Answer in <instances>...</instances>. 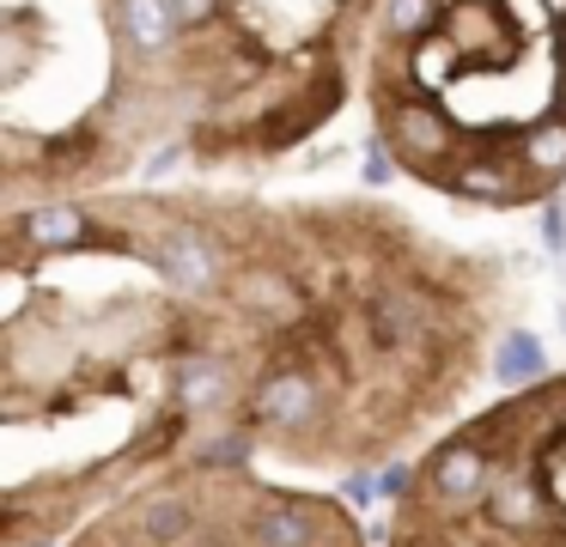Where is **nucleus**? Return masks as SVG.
Returning a JSON list of instances; mask_svg holds the SVG:
<instances>
[{
  "label": "nucleus",
  "mask_w": 566,
  "mask_h": 547,
  "mask_svg": "<svg viewBox=\"0 0 566 547\" xmlns=\"http://www.w3.org/2000/svg\"><path fill=\"white\" fill-rule=\"evenodd\" d=\"M517 311L524 255L378 194L196 177L0 213V547H67L177 469H390Z\"/></svg>",
  "instance_id": "obj_1"
},
{
  "label": "nucleus",
  "mask_w": 566,
  "mask_h": 547,
  "mask_svg": "<svg viewBox=\"0 0 566 547\" xmlns=\"http://www.w3.org/2000/svg\"><path fill=\"white\" fill-rule=\"evenodd\" d=\"M189 122L171 0H0V213L128 189Z\"/></svg>",
  "instance_id": "obj_3"
},
{
  "label": "nucleus",
  "mask_w": 566,
  "mask_h": 547,
  "mask_svg": "<svg viewBox=\"0 0 566 547\" xmlns=\"http://www.w3.org/2000/svg\"><path fill=\"white\" fill-rule=\"evenodd\" d=\"M371 170L481 213L566 201V0H384Z\"/></svg>",
  "instance_id": "obj_2"
},
{
  "label": "nucleus",
  "mask_w": 566,
  "mask_h": 547,
  "mask_svg": "<svg viewBox=\"0 0 566 547\" xmlns=\"http://www.w3.org/2000/svg\"><path fill=\"white\" fill-rule=\"evenodd\" d=\"M67 547H371L347 498L250 462L177 469L135 486Z\"/></svg>",
  "instance_id": "obj_6"
},
{
  "label": "nucleus",
  "mask_w": 566,
  "mask_h": 547,
  "mask_svg": "<svg viewBox=\"0 0 566 547\" xmlns=\"http://www.w3.org/2000/svg\"><path fill=\"white\" fill-rule=\"evenodd\" d=\"M189 73L196 177H262L359 92L384 0H171Z\"/></svg>",
  "instance_id": "obj_4"
},
{
  "label": "nucleus",
  "mask_w": 566,
  "mask_h": 547,
  "mask_svg": "<svg viewBox=\"0 0 566 547\" xmlns=\"http://www.w3.org/2000/svg\"><path fill=\"white\" fill-rule=\"evenodd\" d=\"M378 547H566V371L505 389L432 438Z\"/></svg>",
  "instance_id": "obj_5"
}]
</instances>
